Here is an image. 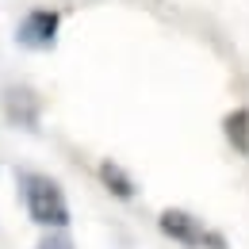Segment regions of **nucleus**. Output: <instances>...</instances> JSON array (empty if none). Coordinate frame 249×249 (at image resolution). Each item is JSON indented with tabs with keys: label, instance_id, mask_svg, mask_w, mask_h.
<instances>
[{
	"label": "nucleus",
	"instance_id": "f257e3e1",
	"mask_svg": "<svg viewBox=\"0 0 249 249\" xmlns=\"http://www.w3.org/2000/svg\"><path fill=\"white\" fill-rule=\"evenodd\" d=\"M19 196L35 226L42 230H69V199L62 184L46 173H19Z\"/></svg>",
	"mask_w": 249,
	"mask_h": 249
},
{
	"label": "nucleus",
	"instance_id": "f03ea898",
	"mask_svg": "<svg viewBox=\"0 0 249 249\" xmlns=\"http://www.w3.org/2000/svg\"><path fill=\"white\" fill-rule=\"evenodd\" d=\"M157 222H161V230H165L173 242H180V246H188V249H226V242L218 238L215 230H207L196 215H188V211H180V207L161 211Z\"/></svg>",
	"mask_w": 249,
	"mask_h": 249
},
{
	"label": "nucleus",
	"instance_id": "7ed1b4c3",
	"mask_svg": "<svg viewBox=\"0 0 249 249\" xmlns=\"http://www.w3.org/2000/svg\"><path fill=\"white\" fill-rule=\"evenodd\" d=\"M58 31H62V12H54V8H31L19 19V27H16V42L27 46V50H46V46H54Z\"/></svg>",
	"mask_w": 249,
	"mask_h": 249
},
{
	"label": "nucleus",
	"instance_id": "20e7f679",
	"mask_svg": "<svg viewBox=\"0 0 249 249\" xmlns=\"http://www.w3.org/2000/svg\"><path fill=\"white\" fill-rule=\"evenodd\" d=\"M222 130H226V142H230L238 154L249 157V107H234V111L222 119Z\"/></svg>",
	"mask_w": 249,
	"mask_h": 249
},
{
	"label": "nucleus",
	"instance_id": "39448f33",
	"mask_svg": "<svg viewBox=\"0 0 249 249\" xmlns=\"http://www.w3.org/2000/svg\"><path fill=\"white\" fill-rule=\"evenodd\" d=\"M100 180H104V188H107L115 199H134V196H138L134 180L126 177V169H119L115 161H104V165H100Z\"/></svg>",
	"mask_w": 249,
	"mask_h": 249
},
{
	"label": "nucleus",
	"instance_id": "423d86ee",
	"mask_svg": "<svg viewBox=\"0 0 249 249\" xmlns=\"http://www.w3.org/2000/svg\"><path fill=\"white\" fill-rule=\"evenodd\" d=\"M35 249H73V242H69L65 230H46V234L38 238V246H35Z\"/></svg>",
	"mask_w": 249,
	"mask_h": 249
}]
</instances>
